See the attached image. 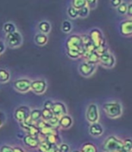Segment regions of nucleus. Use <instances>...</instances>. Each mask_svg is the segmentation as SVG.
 Listing matches in <instances>:
<instances>
[{
  "label": "nucleus",
  "instance_id": "1",
  "mask_svg": "<svg viewBox=\"0 0 132 152\" xmlns=\"http://www.w3.org/2000/svg\"><path fill=\"white\" fill-rule=\"evenodd\" d=\"M102 108L106 116L111 120H116L121 117L123 114V105L118 101L107 102L103 104Z\"/></svg>",
  "mask_w": 132,
  "mask_h": 152
},
{
  "label": "nucleus",
  "instance_id": "2",
  "mask_svg": "<svg viewBox=\"0 0 132 152\" xmlns=\"http://www.w3.org/2000/svg\"><path fill=\"white\" fill-rule=\"evenodd\" d=\"M123 140L117 136L111 135L104 140L101 144V149L103 152H119L123 148Z\"/></svg>",
  "mask_w": 132,
  "mask_h": 152
},
{
  "label": "nucleus",
  "instance_id": "3",
  "mask_svg": "<svg viewBox=\"0 0 132 152\" xmlns=\"http://www.w3.org/2000/svg\"><path fill=\"white\" fill-rule=\"evenodd\" d=\"M5 42H6L7 46L9 48H12V49L19 48L22 46L24 43V37L19 31H15L14 33L6 34Z\"/></svg>",
  "mask_w": 132,
  "mask_h": 152
},
{
  "label": "nucleus",
  "instance_id": "4",
  "mask_svg": "<svg viewBox=\"0 0 132 152\" xmlns=\"http://www.w3.org/2000/svg\"><path fill=\"white\" fill-rule=\"evenodd\" d=\"M85 117L87 121L90 124L99 122L100 120V109L97 103L95 102H90L88 104L86 108L85 112Z\"/></svg>",
  "mask_w": 132,
  "mask_h": 152
},
{
  "label": "nucleus",
  "instance_id": "5",
  "mask_svg": "<svg viewBox=\"0 0 132 152\" xmlns=\"http://www.w3.org/2000/svg\"><path fill=\"white\" fill-rule=\"evenodd\" d=\"M66 49H73L81 52L84 54V45L82 39V36L79 34H71L66 41Z\"/></svg>",
  "mask_w": 132,
  "mask_h": 152
},
{
  "label": "nucleus",
  "instance_id": "6",
  "mask_svg": "<svg viewBox=\"0 0 132 152\" xmlns=\"http://www.w3.org/2000/svg\"><path fill=\"white\" fill-rule=\"evenodd\" d=\"M89 35L96 49L102 46H106V39L104 37V34L99 28H92L89 32Z\"/></svg>",
  "mask_w": 132,
  "mask_h": 152
},
{
  "label": "nucleus",
  "instance_id": "7",
  "mask_svg": "<svg viewBox=\"0 0 132 152\" xmlns=\"http://www.w3.org/2000/svg\"><path fill=\"white\" fill-rule=\"evenodd\" d=\"M99 64L104 69H112L116 65V57L111 52L108 51L100 55Z\"/></svg>",
  "mask_w": 132,
  "mask_h": 152
},
{
  "label": "nucleus",
  "instance_id": "8",
  "mask_svg": "<svg viewBox=\"0 0 132 152\" xmlns=\"http://www.w3.org/2000/svg\"><path fill=\"white\" fill-rule=\"evenodd\" d=\"M31 83H32V80H30L29 78L22 77L19 79H16L13 82V87L18 92L26 93L29 91H31Z\"/></svg>",
  "mask_w": 132,
  "mask_h": 152
},
{
  "label": "nucleus",
  "instance_id": "9",
  "mask_svg": "<svg viewBox=\"0 0 132 152\" xmlns=\"http://www.w3.org/2000/svg\"><path fill=\"white\" fill-rule=\"evenodd\" d=\"M30 112H31V109H30L29 106H27V105H20L19 107H17L15 110L14 117L18 122L22 123L26 119H28L30 117Z\"/></svg>",
  "mask_w": 132,
  "mask_h": 152
},
{
  "label": "nucleus",
  "instance_id": "10",
  "mask_svg": "<svg viewBox=\"0 0 132 152\" xmlns=\"http://www.w3.org/2000/svg\"><path fill=\"white\" fill-rule=\"evenodd\" d=\"M97 71V65L90 64L87 62H82L78 66V72L84 78H90Z\"/></svg>",
  "mask_w": 132,
  "mask_h": 152
},
{
  "label": "nucleus",
  "instance_id": "11",
  "mask_svg": "<svg viewBox=\"0 0 132 152\" xmlns=\"http://www.w3.org/2000/svg\"><path fill=\"white\" fill-rule=\"evenodd\" d=\"M48 87L47 81L45 79H35L31 83V91L37 95L44 94Z\"/></svg>",
  "mask_w": 132,
  "mask_h": 152
},
{
  "label": "nucleus",
  "instance_id": "12",
  "mask_svg": "<svg viewBox=\"0 0 132 152\" xmlns=\"http://www.w3.org/2000/svg\"><path fill=\"white\" fill-rule=\"evenodd\" d=\"M119 31L122 36H132V18H127L120 22L119 26Z\"/></svg>",
  "mask_w": 132,
  "mask_h": 152
},
{
  "label": "nucleus",
  "instance_id": "13",
  "mask_svg": "<svg viewBox=\"0 0 132 152\" xmlns=\"http://www.w3.org/2000/svg\"><path fill=\"white\" fill-rule=\"evenodd\" d=\"M52 111L53 113V116H56L58 118H61L62 116L68 114L67 106L63 102H54L53 106L52 108Z\"/></svg>",
  "mask_w": 132,
  "mask_h": 152
},
{
  "label": "nucleus",
  "instance_id": "14",
  "mask_svg": "<svg viewBox=\"0 0 132 152\" xmlns=\"http://www.w3.org/2000/svg\"><path fill=\"white\" fill-rule=\"evenodd\" d=\"M103 132H104V128H103V126L100 122L90 124V127H89V134L91 137L99 138V137H101L103 134Z\"/></svg>",
  "mask_w": 132,
  "mask_h": 152
},
{
  "label": "nucleus",
  "instance_id": "15",
  "mask_svg": "<svg viewBox=\"0 0 132 152\" xmlns=\"http://www.w3.org/2000/svg\"><path fill=\"white\" fill-rule=\"evenodd\" d=\"M82 58H84L85 62L93 64V65H98L100 62V54L97 53L96 50L85 53L82 56Z\"/></svg>",
  "mask_w": 132,
  "mask_h": 152
},
{
  "label": "nucleus",
  "instance_id": "16",
  "mask_svg": "<svg viewBox=\"0 0 132 152\" xmlns=\"http://www.w3.org/2000/svg\"><path fill=\"white\" fill-rule=\"evenodd\" d=\"M23 142H24L25 146H26L27 148L34 149V148H38V146L40 144V140H39V138H35V137L26 134V135H25V137L23 139Z\"/></svg>",
  "mask_w": 132,
  "mask_h": 152
},
{
  "label": "nucleus",
  "instance_id": "17",
  "mask_svg": "<svg viewBox=\"0 0 132 152\" xmlns=\"http://www.w3.org/2000/svg\"><path fill=\"white\" fill-rule=\"evenodd\" d=\"M73 125V119L71 115L66 114V115L62 116L59 119V128L63 129H68Z\"/></svg>",
  "mask_w": 132,
  "mask_h": 152
},
{
  "label": "nucleus",
  "instance_id": "18",
  "mask_svg": "<svg viewBox=\"0 0 132 152\" xmlns=\"http://www.w3.org/2000/svg\"><path fill=\"white\" fill-rule=\"evenodd\" d=\"M34 41L36 45L43 47L48 43V35L42 33H37L34 37Z\"/></svg>",
  "mask_w": 132,
  "mask_h": 152
},
{
  "label": "nucleus",
  "instance_id": "19",
  "mask_svg": "<svg viewBox=\"0 0 132 152\" xmlns=\"http://www.w3.org/2000/svg\"><path fill=\"white\" fill-rule=\"evenodd\" d=\"M59 134V129L58 128H53V127H46L44 129H40V136L39 139H44L49 135H55Z\"/></svg>",
  "mask_w": 132,
  "mask_h": 152
},
{
  "label": "nucleus",
  "instance_id": "20",
  "mask_svg": "<svg viewBox=\"0 0 132 152\" xmlns=\"http://www.w3.org/2000/svg\"><path fill=\"white\" fill-rule=\"evenodd\" d=\"M37 30L39 31V33L48 34L52 31V26L48 21H41L38 25H37Z\"/></svg>",
  "mask_w": 132,
  "mask_h": 152
},
{
  "label": "nucleus",
  "instance_id": "21",
  "mask_svg": "<svg viewBox=\"0 0 132 152\" xmlns=\"http://www.w3.org/2000/svg\"><path fill=\"white\" fill-rule=\"evenodd\" d=\"M11 79L10 72L6 68H0V83H7Z\"/></svg>",
  "mask_w": 132,
  "mask_h": 152
},
{
  "label": "nucleus",
  "instance_id": "22",
  "mask_svg": "<svg viewBox=\"0 0 132 152\" xmlns=\"http://www.w3.org/2000/svg\"><path fill=\"white\" fill-rule=\"evenodd\" d=\"M30 118L32 121L35 124L39 120L42 119V109H31Z\"/></svg>",
  "mask_w": 132,
  "mask_h": 152
},
{
  "label": "nucleus",
  "instance_id": "23",
  "mask_svg": "<svg viewBox=\"0 0 132 152\" xmlns=\"http://www.w3.org/2000/svg\"><path fill=\"white\" fill-rule=\"evenodd\" d=\"M81 152H98V148L96 145H94L91 142H86L82 145Z\"/></svg>",
  "mask_w": 132,
  "mask_h": 152
},
{
  "label": "nucleus",
  "instance_id": "24",
  "mask_svg": "<svg viewBox=\"0 0 132 152\" xmlns=\"http://www.w3.org/2000/svg\"><path fill=\"white\" fill-rule=\"evenodd\" d=\"M46 141H48L50 144L52 145H59L61 142V138L59 136V134H55V135H49V136H46L45 138H44ZM41 140V139H39Z\"/></svg>",
  "mask_w": 132,
  "mask_h": 152
},
{
  "label": "nucleus",
  "instance_id": "25",
  "mask_svg": "<svg viewBox=\"0 0 132 152\" xmlns=\"http://www.w3.org/2000/svg\"><path fill=\"white\" fill-rule=\"evenodd\" d=\"M3 31L6 34H8L17 31V28H16V26L13 22H7L3 26Z\"/></svg>",
  "mask_w": 132,
  "mask_h": 152
},
{
  "label": "nucleus",
  "instance_id": "26",
  "mask_svg": "<svg viewBox=\"0 0 132 152\" xmlns=\"http://www.w3.org/2000/svg\"><path fill=\"white\" fill-rule=\"evenodd\" d=\"M66 54L72 60H77L81 58V57H82V54L81 53V52L77 50H73V49H66Z\"/></svg>",
  "mask_w": 132,
  "mask_h": 152
},
{
  "label": "nucleus",
  "instance_id": "27",
  "mask_svg": "<svg viewBox=\"0 0 132 152\" xmlns=\"http://www.w3.org/2000/svg\"><path fill=\"white\" fill-rule=\"evenodd\" d=\"M52 144H50L48 141H46L44 139H41L40 140V144L37 148L39 152H47V150L51 148Z\"/></svg>",
  "mask_w": 132,
  "mask_h": 152
},
{
  "label": "nucleus",
  "instance_id": "28",
  "mask_svg": "<svg viewBox=\"0 0 132 152\" xmlns=\"http://www.w3.org/2000/svg\"><path fill=\"white\" fill-rule=\"evenodd\" d=\"M86 6H87L86 0H71V7H73L77 10H79Z\"/></svg>",
  "mask_w": 132,
  "mask_h": 152
},
{
  "label": "nucleus",
  "instance_id": "29",
  "mask_svg": "<svg viewBox=\"0 0 132 152\" xmlns=\"http://www.w3.org/2000/svg\"><path fill=\"white\" fill-rule=\"evenodd\" d=\"M72 30V24L69 20H64L62 24V31L64 34H70Z\"/></svg>",
  "mask_w": 132,
  "mask_h": 152
},
{
  "label": "nucleus",
  "instance_id": "30",
  "mask_svg": "<svg viewBox=\"0 0 132 152\" xmlns=\"http://www.w3.org/2000/svg\"><path fill=\"white\" fill-rule=\"evenodd\" d=\"M52 117H53V113L52 111V110H48V109H42V119L44 120L45 121H48Z\"/></svg>",
  "mask_w": 132,
  "mask_h": 152
},
{
  "label": "nucleus",
  "instance_id": "31",
  "mask_svg": "<svg viewBox=\"0 0 132 152\" xmlns=\"http://www.w3.org/2000/svg\"><path fill=\"white\" fill-rule=\"evenodd\" d=\"M67 15L68 16L71 18V19H76L79 17L78 15V10L77 9H75L73 7L70 6L68 8H67Z\"/></svg>",
  "mask_w": 132,
  "mask_h": 152
},
{
  "label": "nucleus",
  "instance_id": "32",
  "mask_svg": "<svg viewBox=\"0 0 132 152\" xmlns=\"http://www.w3.org/2000/svg\"><path fill=\"white\" fill-rule=\"evenodd\" d=\"M116 10H117V13L119 15H127V11H128V3L123 1V3L120 6H119L116 8Z\"/></svg>",
  "mask_w": 132,
  "mask_h": 152
},
{
  "label": "nucleus",
  "instance_id": "33",
  "mask_svg": "<svg viewBox=\"0 0 132 152\" xmlns=\"http://www.w3.org/2000/svg\"><path fill=\"white\" fill-rule=\"evenodd\" d=\"M89 14H90V8L87 6L78 10V15L80 18H86L88 17Z\"/></svg>",
  "mask_w": 132,
  "mask_h": 152
},
{
  "label": "nucleus",
  "instance_id": "34",
  "mask_svg": "<svg viewBox=\"0 0 132 152\" xmlns=\"http://www.w3.org/2000/svg\"><path fill=\"white\" fill-rule=\"evenodd\" d=\"M59 119L58 117H56V116H53L48 121L47 123L49 124L50 127H53V128H58L59 129Z\"/></svg>",
  "mask_w": 132,
  "mask_h": 152
},
{
  "label": "nucleus",
  "instance_id": "35",
  "mask_svg": "<svg viewBox=\"0 0 132 152\" xmlns=\"http://www.w3.org/2000/svg\"><path fill=\"white\" fill-rule=\"evenodd\" d=\"M70 151H71V148L67 143L62 142L58 145V152H70Z\"/></svg>",
  "mask_w": 132,
  "mask_h": 152
},
{
  "label": "nucleus",
  "instance_id": "36",
  "mask_svg": "<svg viewBox=\"0 0 132 152\" xmlns=\"http://www.w3.org/2000/svg\"><path fill=\"white\" fill-rule=\"evenodd\" d=\"M35 125H36V127L38 128L39 129H44V128H46V127H50V126H49V124L47 123V121H44V120H43V119L39 120L38 121H37V122L35 123Z\"/></svg>",
  "mask_w": 132,
  "mask_h": 152
},
{
  "label": "nucleus",
  "instance_id": "37",
  "mask_svg": "<svg viewBox=\"0 0 132 152\" xmlns=\"http://www.w3.org/2000/svg\"><path fill=\"white\" fill-rule=\"evenodd\" d=\"M86 4L87 7L90 9H95L97 7V4H98V0H86Z\"/></svg>",
  "mask_w": 132,
  "mask_h": 152
},
{
  "label": "nucleus",
  "instance_id": "38",
  "mask_svg": "<svg viewBox=\"0 0 132 152\" xmlns=\"http://www.w3.org/2000/svg\"><path fill=\"white\" fill-rule=\"evenodd\" d=\"M124 142V145H123V148L128 149V150H130L131 151V147H132V140L131 139H126L123 140Z\"/></svg>",
  "mask_w": 132,
  "mask_h": 152
},
{
  "label": "nucleus",
  "instance_id": "39",
  "mask_svg": "<svg viewBox=\"0 0 132 152\" xmlns=\"http://www.w3.org/2000/svg\"><path fill=\"white\" fill-rule=\"evenodd\" d=\"M0 152H14V148L10 145H3L0 147Z\"/></svg>",
  "mask_w": 132,
  "mask_h": 152
},
{
  "label": "nucleus",
  "instance_id": "40",
  "mask_svg": "<svg viewBox=\"0 0 132 152\" xmlns=\"http://www.w3.org/2000/svg\"><path fill=\"white\" fill-rule=\"evenodd\" d=\"M123 3V0H110V6L114 8H117Z\"/></svg>",
  "mask_w": 132,
  "mask_h": 152
},
{
  "label": "nucleus",
  "instance_id": "41",
  "mask_svg": "<svg viewBox=\"0 0 132 152\" xmlns=\"http://www.w3.org/2000/svg\"><path fill=\"white\" fill-rule=\"evenodd\" d=\"M53 102L52 100H46L44 103V109H48V110H52L53 106Z\"/></svg>",
  "mask_w": 132,
  "mask_h": 152
},
{
  "label": "nucleus",
  "instance_id": "42",
  "mask_svg": "<svg viewBox=\"0 0 132 152\" xmlns=\"http://www.w3.org/2000/svg\"><path fill=\"white\" fill-rule=\"evenodd\" d=\"M6 49H7L6 42H4L3 40H0V54H3L6 52Z\"/></svg>",
  "mask_w": 132,
  "mask_h": 152
},
{
  "label": "nucleus",
  "instance_id": "43",
  "mask_svg": "<svg viewBox=\"0 0 132 152\" xmlns=\"http://www.w3.org/2000/svg\"><path fill=\"white\" fill-rule=\"evenodd\" d=\"M126 15L128 18H132V2L128 4V11Z\"/></svg>",
  "mask_w": 132,
  "mask_h": 152
},
{
  "label": "nucleus",
  "instance_id": "44",
  "mask_svg": "<svg viewBox=\"0 0 132 152\" xmlns=\"http://www.w3.org/2000/svg\"><path fill=\"white\" fill-rule=\"evenodd\" d=\"M6 115L3 111H0V128L3 127L4 123L6 122Z\"/></svg>",
  "mask_w": 132,
  "mask_h": 152
},
{
  "label": "nucleus",
  "instance_id": "45",
  "mask_svg": "<svg viewBox=\"0 0 132 152\" xmlns=\"http://www.w3.org/2000/svg\"><path fill=\"white\" fill-rule=\"evenodd\" d=\"M13 148H14V152H26V151L22 147H20V146H14Z\"/></svg>",
  "mask_w": 132,
  "mask_h": 152
},
{
  "label": "nucleus",
  "instance_id": "46",
  "mask_svg": "<svg viewBox=\"0 0 132 152\" xmlns=\"http://www.w3.org/2000/svg\"><path fill=\"white\" fill-rule=\"evenodd\" d=\"M47 152H58V145H52Z\"/></svg>",
  "mask_w": 132,
  "mask_h": 152
},
{
  "label": "nucleus",
  "instance_id": "47",
  "mask_svg": "<svg viewBox=\"0 0 132 152\" xmlns=\"http://www.w3.org/2000/svg\"><path fill=\"white\" fill-rule=\"evenodd\" d=\"M119 152H131V151H130V150H128V149H126V148H122L121 150H120Z\"/></svg>",
  "mask_w": 132,
  "mask_h": 152
},
{
  "label": "nucleus",
  "instance_id": "48",
  "mask_svg": "<svg viewBox=\"0 0 132 152\" xmlns=\"http://www.w3.org/2000/svg\"><path fill=\"white\" fill-rule=\"evenodd\" d=\"M72 152H81V150H78V149H77V150H73Z\"/></svg>",
  "mask_w": 132,
  "mask_h": 152
},
{
  "label": "nucleus",
  "instance_id": "49",
  "mask_svg": "<svg viewBox=\"0 0 132 152\" xmlns=\"http://www.w3.org/2000/svg\"><path fill=\"white\" fill-rule=\"evenodd\" d=\"M131 152H132V147H131Z\"/></svg>",
  "mask_w": 132,
  "mask_h": 152
}]
</instances>
